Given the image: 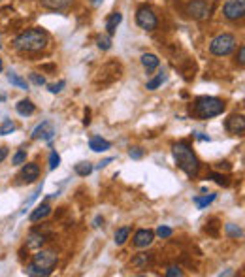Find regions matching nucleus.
Instances as JSON below:
<instances>
[{
	"instance_id": "nucleus-9",
	"label": "nucleus",
	"mask_w": 245,
	"mask_h": 277,
	"mask_svg": "<svg viewBox=\"0 0 245 277\" xmlns=\"http://www.w3.org/2000/svg\"><path fill=\"white\" fill-rule=\"evenodd\" d=\"M225 128H227V132H230V134L244 136V132H245L244 115H242V113H232V115L225 121Z\"/></svg>"
},
{
	"instance_id": "nucleus-38",
	"label": "nucleus",
	"mask_w": 245,
	"mask_h": 277,
	"mask_svg": "<svg viewBox=\"0 0 245 277\" xmlns=\"http://www.w3.org/2000/svg\"><path fill=\"white\" fill-rule=\"evenodd\" d=\"M236 63L240 64V66H244L245 64V45H240V51H238V55H236Z\"/></svg>"
},
{
	"instance_id": "nucleus-32",
	"label": "nucleus",
	"mask_w": 245,
	"mask_h": 277,
	"mask_svg": "<svg viewBox=\"0 0 245 277\" xmlns=\"http://www.w3.org/2000/svg\"><path fill=\"white\" fill-rule=\"evenodd\" d=\"M25 161H27V153H25V149H19L15 155H13V164H25Z\"/></svg>"
},
{
	"instance_id": "nucleus-30",
	"label": "nucleus",
	"mask_w": 245,
	"mask_h": 277,
	"mask_svg": "<svg viewBox=\"0 0 245 277\" xmlns=\"http://www.w3.org/2000/svg\"><path fill=\"white\" fill-rule=\"evenodd\" d=\"M208 179H213L217 185H221V187H228V178L227 176H223V174H209Z\"/></svg>"
},
{
	"instance_id": "nucleus-34",
	"label": "nucleus",
	"mask_w": 245,
	"mask_h": 277,
	"mask_svg": "<svg viewBox=\"0 0 245 277\" xmlns=\"http://www.w3.org/2000/svg\"><path fill=\"white\" fill-rule=\"evenodd\" d=\"M183 276V270L179 266H170L166 270V277H181Z\"/></svg>"
},
{
	"instance_id": "nucleus-17",
	"label": "nucleus",
	"mask_w": 245,
	"mask_h": 277,
	"mask_svg": "<svg viewBox=\"0 0 245 277\" xmlns=\"http://www.w3.org/2000/svg\"><path fill=\"white\" fill-rule=\"evenodd\" d=\"M121 21H123V13H119V11L109 15L108 21H106V30H108L109 36L115 34V30H117V27L121 25Z\"/></svg>"
},
{
	"instance_id": "nucleus-19",
	"label": "nucleus",
	"mask_w": 245,
	"mask_h": 277,
	"mask_svg": "<svg viewBox=\"0 0 245 277\" xmlns=\"http://www.w3.org/2000/svg\"><path fill=\"white\" fill-rule=\"evenodd\" d=\"M142 64H144V68H146L147 72H153L155 68H159L161 61H159V57H157V55L144 53V55H142Z\"/></svg>"
},
{
	"instance_id": "nucleus-23",
	"label": "nucleus",
	"mask_w": 245,
	"mask_h": 277,
	"mask_svg": "<svg viewBox=\"0 0 245 277\" xmlns=\"http://www.w3.org/2000/svg\"><path fill=\"white\" fill-rule=\"evenodd\" d=\"M8 81L11 83V85H15V87H19L21 91H28V83L23 78H19L17 74H13V72H9L8 74Z\"/></svg>"
},
{
	"instance_id": "nucleus-33",
	"label": "nucleus",
	"mask_w": 245,
	"mask_h": 277,
	"mask_svg": "<svg viewBox=\"0 0 245 277\" xmlns=\"http://www.w3.org/2000/svg\"><path fill=\"white\" fill-rule=\"evenodd\" d=\"M172 234H173V230L170 228V226H159V228H157V236H161V238H164V240L170 238Z\"/></svg>"
},
{
	"instance_id": "nucleus-44",
	"label": "nucleus",
	"mask_w": 245,
	"mask_h": 277,
	"mask_svg": "<svg viewBox=\"0 0 245 277\" xmlns=\"http://www.w3.org/2000/svg\"><path fill=\"white\" fill-rule=\"evenodd\" d=\"M102 224H104V219H102V217H96V219H94V226H102Z\"/></svg>"
},
{
	"instance_id": "nucleus-28",
	"label": "nucleus",
	"mask_w": 245,
	"mask_h": 277,
	"mask_svg": "<svg viewBox=\"0 0 245 277\" xmlns=\"http://www.w3.org/2000/svg\"><path fill=\"white\" fill-rule=\"evenodd\" d=\"M96 45H98L102 51H108L109 47H111V36L109 34L98 36V38H96Z\"/></svg>"
},
{
	"instance_id": "nucleus-21",
	"label": "nucleus",
	"mask_w": 245,
	"mask_h": 277,
	"mask_svg": "<svg viewBox=\"0 0 245 277\" xmlns=\"http://www.w3.org/2000/svg\"><path fill=\"white\" fill-rule=\"evenodd\" d=\"M51 272H53V270L40 268V266H36L34 262H32V264H28L27 270H25V274H27V276H32V277H47Z\"/></svg>"
},
{
	"instance_id": "nucleus-4",
	"label": "nucleus",
	"mask_w": 245,
	"mask_h": 277,
	"mask_svg": "<svg viewBox=\"0 0 245 277\" xmlns=\"http://www.w3.org/2000/svg\"><path fill=\"white\" fill-rule=\"evenodd\" d=\"M236 45H238L236 36L223 32V34L215 36V38L211 40L209 51H211V55H215V57H227V55H230L236 49Z\"/></svg>"
},
{
	"instance_id": "nucleus-5",
	"label": "nucleus",
	"mask_w": 245,
	"mask_h": 277,
	"mask_svg": "<svg viewBox=\"0 0 245 277\" xmlns=\"http://www.w3.org/2000/svg\"><path fill=\"white\" fill-rule=\"evenodd\" d=\"M183 11L187 13V17L194 19V21H202V19H208L211 13V6H209L208 0H191L185 4Z\"/></svg>"
},
{
	"instance_id": "nucleus-42",
	"label": "nucleus",
	"mask_w": 245,
	"mask_h": 277,
	"mask_svg": "<svg viewBox=\"0 0 245 277\" xmlns=\"http://www.w3.org/2000/svg\"><path fill=\"white\" fill-rule=\"evenodd\" d=\"M111 161H113V159H106V161H102V162H100V164H98V166H96V168H98V170H102V168H106V166H108V164H109V162H111Z\"/></svg>"
},
{
	"instance_id": "nucleus-36",
	"label": "nucleus",
	"mask_w": 245,
	"mask_h": 277,
	"mask_svg": "<svg viewBox=\"0 0 245 277\" xmlns=\"http://www.w3.org/2000/svg\"><path fill=\"white\" fill-rule=\"evenodd\" d=\"M128 157H130V159H134V161H140V159L144 157V151H142L140 147H132V149L128 151Z\"/></svg>"
},
{
	"instance_id": "nucleus-20",
	"label": "nucleus",
	"mask_w": 245,
	"mask_h": 277,
	"mask_svg": "<svg viewBox=\"0 0 245 277\" xmlns=\"http://www.w3.org/2000/svg\"><path fill=\"white\" fill-rule=\"evenodd\" d=\"M151 260H153L151 253H142V255H138V257L132 259V266L134 268H147L151 264Z\"/></svg>"
},
{
	"instance_id": "nucleus-3",
	"label": "nucleus",
	"mask_w": 245,
	"mask_h": 277,
	"mask_svg": "<svg viewBox=\"0 0 245 277\" xmlns=\"http://www.w3.org/2000/svg\"><path fill=\"white\" fill-rule=\"evenodd\" d=\"M223 111H225V102L221 98H215V96H200L191 106V113L202 121L221 115Z\"/></svg>"
},
{
	"instance_id": "nucleus-46",
	"label": "nucleus",
	"mask_w": 245,
	"mask_h": 277,
	"mask_svg": "<svg viewBox=\"0 0 245 277\" xmlns=\"http://www.w3.org/2000/svg\"><path fill=\"white\" fill-rule=\"evenodd\" d=\"M94 6H98V4H102V0H91Z\"/></svg>"
},
{
	"instance_id": "nucleus-27",
	"label": "nucleus",
	"mask_w": 245,
	"mask_h": 277,
	"mask_svg": "<svg viewBox=\"0 0 245 277\" xmlns=\"http://www.w3.org/2000/svg\"><path fill=\"white\" fill-rule=\"evenodd\" d=\"M13 130H15V123H13L11 119H4L2 125H0V134L8 136V134H11Z\"/></svg>"
},
{
	"instance_id": "nucleus-13",
	"label": "nucleus",
	"mask_w": 245,
	"mask_h": 277,
	"mask_svg": "<svg viewBox=\"0 0 245 277\" xmlns=\"http://www.w3.org/2000/svg\"><path fill=\"white\" fill-rule=\"evenodd\" d=\"M47 242V234H44L42 230H30L27 238V247L28 249H42L44 243Z\"/></svg>"
},
{
	"instance_id": "nucleus-29",
	"label": "nucleus",
	"mask_w": 245,
	"mask_h": 277,
	"mask_svg": "<svg viewBox=\"0 0 245 277\" xmlns=\"http://www.w3.org/2000/svg\"><path fill=\"white\" fill-rule=\"evenodd\" d=\"M225 228H227V234L230 238H242L244 236V230L240 226H236V224H227Z\"/></svg>"
},
{
	"instance_id": "nucleus-31",
	"label": "nucleus",
	"mask_w": 245,
	"mask_h": 277,
	"mask_svg": "<svg viewBox=\"0 0 245 277\" xmlns=\"http://www.w3.org/2000/svg\"><path fill=\"white\" fill-rule=\"evenodd\" d=\"M59 164H61V157L57 155V151H51V155H49V170L59 168Z\"/></svg>"
},
{
	"instance_id": "nucleus-8",
	"label": "nucleus",
	"mask_w": 245,
	"mask_h": 277,
	"mask_svg": "<svg viewBox=\"0 0 245 277\" xmlns=\"http://www.w3.org/2000/svg\"><path fill=\"white\" fill-rule=\"evenodd\" d=\"M225 17L230 21H238V19H244L245 15V0H227L225 8H223Z\"/></svg>"
},
{
	"instance_id": "nucleus-6",
	"label": "nucleus",
	"mask_w": 245,
	"mask_h": 277,
	"mask_svg": "<svg viewBox=\"0 0 245 277\" xmlns=\"http://www.w3.org/2000/svg\"><path fill=\"white\" fill-rule=\"evenodd\" d=\"M136 25L140 28H144V30H155L159 27V19H157V15H155L153 9L149 6H142L136 11Z\"/></svg>"
},
{
	"instance_id": "nucleus-37",
	"label": "nucleus",
	"mask_w": 245,
	"mask_h": 277,
	"mask_svg": "<svg viewBox=\"0 0 245 277\" xmlns=\"http://www.w3.org/2000/svg\"><path fill=\"white\" fill-rule=\"evenodd\" d=\"M64 85H66V81H59V83H55V85H49V87H47V89H49V92H51V94H57V92H61V91H63V87Z\"/></svg>"
},
{
	"instance_id": "nucleus-18",
	"label": "nucleus",
	"mask_w": 245,
	"mask_h": 277,
	"mask_svg": "<svg viewBox=\"0 0 245 277\" xmlns=\"http://www.w3.org/2000/svg\"><path fill=\"white\" fill-rule=\"evenodd\" d=\"M15 109H17V113L19 115H23V117H28V115H32L34 111H36V106L30 102V100H19L17 102V106H15Z\"/></svg>"
},
{
	"instance_id": "nucleus-40",
	"label": "nucleus",
	"mask_w": 245,
	"mask_h": 277,
	"mask_svg": "<svg viewBox=\"0 0 245 277\" xmlns=\"http://www.w3.org/2000/svg\"><path fill=\"white\" fill-rule=\"evenodd\" d=\"M194 138H196V140H200V142H209V140H211L209 136L202 134V132H196V134H194Z\"/></svg>"
},
{
	"instance_id": "nucleus-25",
	"label": "nucleus",
	"mask_w": 245,
	"mask_h": 277,
	"mask_svg": "<svg viewBox=\"0 0 245 277\" xmlns=\"http://www.w3.org/2000/svg\"><path fill=\"white\" fill-rule=\"evenodd\" d=\"M215 198H217V194H206V196H194V204H196V207H198V209H204V207H208L209 204H211V202H213V200H215Z\"/></svg>"
},
{
	"instance_id": "nucleus-22",
	"label": "nucleus",
	"mask_w": 245,
	"mask_h": 277,
	"mask_svg": "<svg viewBox=\"0 0 245 277\" xmlns=\"http://www.w3.org/2000/svg\"><path fill=\"white\" fill-rule=\"evenodd\" d=\"M74 170L78 176H82V178H87V176H91L92 170H94V166H92L91 162H78L76 166H74Z\"/></svg>"
},
{
	"instance_id": "nucleus-45",
	"label": "nucleus",
	"mask_w": 245,
	"mask_h": 277,
	"mask_svg": "<svg viewBox=\"0 0 245 277\" xmlns=\"http://www.w3.org/2000/svg\"><path fill=\"white\" fill-rule=\"evenodd\" d=\"M6 98H8V96H6V92L0 89V102H6Z\"/></svg>"
},
{
	"instance_id": "nucleus-10",
	"label": "nucleus",
	"mask_w": 245,
	"mask_h": 277,
	"mask_svg": "<svg viewBox=\"0 0 245 277\" xmlns=\"http://www.w3.org/2000/svg\"><path fill=\"white\" fill-rule=\"evenodd\" d=\"M55 136V126L49 123V121H44L32 130V140H44V142H49Z\"/></svg>"
},
{
	"instance_id": "nucleus-7",
	"label": "nucleus",
	"mask_w": 245,
	"mask_h": 277,
	"mask_svg": "<svg viewBox=\"0 0 245 277\" xmlns=\"http://www.w3.org/2000/svg\"><path fill=\"white\" fill-rule=\"evenodd\" d=\"M36 266L40 268H46V270H53L57 266V262H59V255L51 249H40L34 255V260H32Z\"/></svg>"
},
{
	"instance_id": "nucleus-43",
	"label": "nucleus",
	"mask_w": 245,
	"mask_h": 277,
	"mask_svg": "<svg viewBox=\"0 0 245 277\" xmlns=\"http://www.w3.org/2000/svg\"><path fill=\"white\" fill-rule=\"evenodd\" d=\"M217 168H219V170H223V168H225V170H230V164H228L227 161H225V162H219Z\"/></svg>"
},
{
	"instance_id": "nucleus-26",
	"label": "nucleus",
	"mask_w": 245,
	"mask_h": 277,
	"mask_svg": "<svg viewBox=\"0 0 245 277\" xmlns=\"http://www.w3.org/2000/svg\"><path fill=\"white\" fill-rule=\"evenodd\" d=\"M166 80V74L164 72H161L157 78H153L151 81H147V85H146V89L147 91H155V89H159L161 85H163V81Z\"/></svg>"
},
{
	"instance_id": "nucleus-48",
	"label": "nucleus",
	"mask_w": 245,
	"mask_h": 277,
	"mask_svg": "<svg viewBox=\"0 0 245 277\" xmlns=\"http://www.w3.org/2000/svg\"><path fill=\"white\" fill-rule=\"evenodd\" d=\"M0 49H2V42H0Z\"/></svg>"
},
{
	"instance_id": "nucleus-35",
	"label": "nucleus",
	"mask_w": 245,
	"mask_h": 277,
	"mask_svg": "<svg viewBox=\"0 0 245 277\" xmlns=\"http://www.w3.org/2000/svg\"><path fill=\"white\" fill-rule=\"evenodd\" d=\"M28 78H30V81H32L34 85H38V87L46 85V78H44V76H38V74H30Z\"/></svg>"
},
{
	"instance_id": "nucleus-39",
	"label": "nucleus",
	"mask_w": 245,
	"mask_h": 277,
	"mask_svg": "<svg viewBox=\"0 0 245 277\" xmlns=\"http://www.w3.org/2000/svg\"><path fill=\"white\" fill-rule=\"evenodd\" d=\"M83 125H85V126L91 125V109H85V119H83Z\"/></svg>"
},
{
	"instance_id": "nucleus-1",
	"label": "nucleus",
	"mask_w": 245,
	"mask_h": 277,
	"mask_svg": "<svg viewBox=\"0 0 245 277\" xmlns=\"http://www.w3.org/2000/svg\"><path fill=\"white\" fill-rule=\"evenodd\" d=\"M47 44H49V36L42 28H28L13 40L15 49L23 53H38V51L46 49Z\"/></svg>"
},
{
	"instance_id": "nucleus-11",
	"label": "nucleus",
	"mask_w": 245,
	"mask_h": 277,
	"mask_svg": "<svg viewBox=\"0 0 245 277\" xmlns=\"http://www.w3.org/2000/svg\"><path fill=\"white\" fill-rule=\"evenodd\" d=\"M155 240V232L153 230H147V228H142V230H138L136 234H134V247H138V249H146V247H149L151 243H153Z\"/></svg>"
},
{
	"instance_id": "nucleus-47",
	"label": "nucleus",
	"mask_w": 245,
	"mask_h": 277,
	"mask_svg": "<svg viewBox=\"0 0 245 277\" xmlns=\"http://www.w3.org/2000/svg\"><path fill=\"white\" fill-rule=\"evenodd\" d=\"M2 68H4V66H2V61H0V72H2Z\"/></svg>"
},
{
	"instance_id": "nucleus-14",
	"label": "nucleus",
	"mask_w": 245,
	"mask_h": 277,
	"mask_svg": "<svg viewBox=\"0 0 245 277\" xmlns=\"http://www.w3.org/2000/svg\"><path fill=\"white\" fill-rule=\"evenodd\" d=\"M42 6L47 9H53V11H64L74 4V0H40Z\"/></svg>"
},
{
	"instance_id": "nucleus-24",
	"label": "nucleus",
	"mask_w": 245,
	"mask_h": 277,
	"mask_svg": "<svg viewBox=\"0 0 245 277\" xmlns=\"http://www.w3.org/2000/svg\"><path fill=\"white\" fill-rule=\"evenodd\" d=\"M128 236H130V228H128V226L119 228L117 232H115V245H125L128 240Z\"/></svg>"
},
{
	"instance_id": "nucleus-2",
	"label": "nucleus",
	"mask_w": 245,
	"mask_h": 277,
	"mask_svg": "<svg viewBox=\"0 0 245 277\" xmlns=\"http://www.w3.org/2000/svg\"><path fill=\"white\" fill-rule=\"evenodd\" d=\"M173 157L177 166L181 168L189 178H196L200 172V161L196 159V155L192 151V147L187 142H177L173 143Z\"/></svg>"
},
{
	"instance_id": "nucleus-15",
	"label": "nucleus",
	"mask_w": 245,
	"mask_h": 277,
	"mask_svg": "<svg viewBox=\"0 0 245 277\" xmlns=\"http://www.w3.org/2000/svg\"><path fill=\"white\" fill-rule=\"evenodd\" d=\"M89 149H92L94 153H104L111 149V142L100 138V136H92L91 140H89Z\"/></svg>"
},
{
	"instance_id": "nucleus-41",
	"label": "nucleus",
	"mask_w": 245,
	"mask_h": 277,
	"mask_svg": "<svg viewBox=\"0 0 245 277\" xmlns=\"http://www.w3.org/2000/svg\"><path fill=\"white\" fill-rule=\"evenodd\" d=\"M6 157H8V149L6 147H0V162L6 161Z\"/></svg>"
},
{
	"instance_id": "nucleus-16",
	"label": "nucleus",
	"mask_w": 245,
	"mask_h": 277,
	"mask_svg": "<svg viewBox=\"0 0 245 277\" xmlns=\"http://www.w3.org/2000/svg\"><path fill=\"white\" fill-rule=\"evenodd\" d=\"M49 215H51V206H49L47 202H44V204H40V206L30 213V221H32V223H38V221L46 219Z\"/></svg>"
},
{
	"instance_id": "nucleus-12",
	"label": "nucleus",
	"mask_w": 245,
	"mask_h": 277,
	"mask_svg": "<svg viewBox=\"0 0 245 277\" xmlns=\"http://www.w3.org/2000/svg\"><path fill=\"white\" fill-rule=\"evenodd\" d=\"M19 178L23 179L25 183H34L38 178H40V166H38L36 162H28L23 166V170H21V176Z\"/></svg>"
}]
</instances>
